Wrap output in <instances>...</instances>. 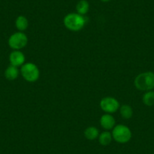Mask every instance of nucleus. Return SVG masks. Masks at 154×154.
<instances>
[{
	"mask_svg": "<svg viewBox=\"0 0 154 154\" xmlns=\"http://www.w3.org/2000/svg\"><path fill=\"white\" fill-rule=\"evenodd\" d=\"M153 154H154V153H153Z\"/></svg>",
	"mask_w": 154,
	"mask_h": 154,
	"instance_id": "nucleus-17",
	"label": "nucleus"
},
{
	"mask_svg": "<svg viewBox=\"0 0 154 154\" xmlns=\"http://www.w3.org/2000/svg\"><path fill=\"white\" fill-rule=\"evenodd\" d=\"M19 75V70L17 66L10 65L5 71V76L8 80H15Z\"/></svg>",
	"mask_w": 154,
	"mask_h": 154,
	"instance_id": "nucleus-9",
	"label": "nucleus"
},
{
	"mask_svg": "<svg viewBox=\"0 0 154 154\" xmlns=\"http://www.w3.org/2000/svg\"><path fill=\"white\" fill-rule=\"evenodd\" d=\"M143 103L147 106H152L154 105V91H146L143 96Z\"/></svg>",
	"mask_w": 154,
	"mask_h": 154,
	"instance_id": "nucleus-15",
	"label": "nucleus"
},
{
	"mask_svg": "<svg viewBox=\"0 0 154 154\" xmlns=\"http://www.w3.org/2000/svg\"><path fill=\"white\" fill-rule=\"evenodd\" d=\"M15 26L20 32L26 30L29 26V21L27 18L23 15L18 16L15 20Z\"/></svg>",
	"mask_w": 154,
	"mask_h": 154,
	"instance_id": "nucleus-11",
	"label": "nucleus"
},
{
	"mask_svg": "<svg viewBox=\"0 0 154 154\" xmlns=\"http://www.w3.org/2000/svg\"><path fill=\"white\" fill-rule=\"evenodd\" d=\"M8 45L14 50H20L24 48L28 42V38L23 32L13 33L8 38Z\"/></svg>",
	"mask_w": 154,
	"mask_h": 154,
	"instance_id": "nucleus-5",
	"label": "nucleus"
},
{
	"mask_svg": "<svg viewBox=\"0 0 154 154\" xmlns=\"http://www.w3.org/2000/svg\"><path fill=\"white\" fill-rule=\"evenodd\" d=\"M100 106L103 111L106 113H113L119 109V103L112 97H103L100 102Z\"/></svg>",
	"mask_w": 154,
	"mask_h": 154,
	"instance_id": "nucleus-6",
	"label": "nucleus"
},
{
	"mask_svg": "<svg viewBox=\"0 0 154 154\" xmlns=\"http://www.w3.org/2000/svg\"><path fill=\"white\" fill-rule=\"evenodd\" d=\"M20 73L23 79L29 82H36L40 75L38 66L33 63H25L22 65Z\"/></svg>",
	"mask_w": 154,
	"mask_h": 154,
	"instance_id": "nucleus-4",
	"label": "nucleus"
},
{
	"mask_svg": "<svg viewBox=\"0 0 154 154\" xmlns=\"http://www.w3.org/2000/svg\"><path fill=\"white\" fill-rule=\"evenodd\" d=\"M63 24L69 30L77 32L85 26V17L78 13H69L63 18Z\"/></svg>",
	"mask_w": 154,
	"mask_h": 154,
	"instance_id": "nucleus-2",
	"label": "nucleus"
},
{
	"mask_svg": "<svg viewBox=\"0 0 154 154\" xmlns=\"http://www.w3.org/2000/svg\"><path fill=\"white\" fill-rule=\"evenodd\" d=\"M100 1L103 2H109V1H111V0H100Z\"/></svg>",
	"mask_w": 154,
	"mask_h": 154,
	"instance_id": "nucleus-16",
	"label": "nucleus"
},
{
	"mask_svg": "<svg viewBox=\"0 0 154 154\" xmlns=\"http://www.w3.org/2000/svg\"><path fill=\"white\" fill-rule=\"evenodd\" d=\"M120 114L122 117L125 119H129L132 117L133 116V109L130 105L124 104L120 106Z\"/></svg>",
	"mask_w": 154,
	"mask_h": 154,
	"instance_id": "nucleus-14",
	"label": "nucleus"
},
{
	"mask_svg": "<svg viewBox=\"0 0 154 154\" xmlns=\"http://www.w3.org/2000/svg\"><path fill=\"white\" fill-rule=\"evenodd\" d=\"M99 134H99L98 129L94 126L88 127L84 131V135L85 138L89 140H94L98 138Z\"/></svg>",
	"mask_w": 154,
	"mask_h": 154,
	"instance_id": "nucleus-12",
	"label": "nucleus"
},
{
	"mask_svg": "<svg viewBox=\"0 0 154 154\" xmlns=\"http://www.w3.org/2000/svg\"><path fill=\"white\" fill-rule=\"evenodd\" d=\"M112 133L106 131L102 132L101 134H99L98 136V141L99 143L102 146H107L112 142Z\"/></svg>",
	"mask_w": 154,
	"mask_h": 154,
	"instance_id": "nucleus-13",
	"label": "nucleus"
},
{
	"mask_svg": "<svg viewBox=\"0 0 154 154\" xmlns=\"http://www.w3.org/2000/svg\"><path fill=\"white\" fill-rule=\"evenodd\" d=\"M134 84L139 91H151L154 88V72L151 71L141 72L135 77Z\"/></svg>",
	"mask_w": 154,
	"mask_h": 154,
	"instance_id": "nucleus-1",
	"label": "nucleus"
},
{
	"mask_svg": "<svg viewBox=\"0 0 154 154\" xmlns=\"http://www.w3.org/2000/svg\"><path fill=\"white\" fill-rule=\"evenodd\" d=\"M112 139L119 143H126L130 141L132 134L128 127L124 125H115L112 131Z\"/></svg>",
	"mask_w": 154,
	"mask_h": 154,
	"instance_id": "nucleus-3",
	"label": "nucleus"
},
{
	"mask_svg": "<svg viewBox=\"0 0 154 154\" xmlns=\"http://www.w3.org/2000/svg\"><path fill=\"white\" fill-rule=\"evenodd\" d=\"M90 5L87 0H79L78 3L76 4V11L78 14L84 16L89 11Z\"/></svg>",
	"mask_w": 154,
	"mask_h": 154,
	"instance_id": "nucleus-10",
	"label": "nucleus"
},
{
	"mask_svg": "<svg viewBox=\"0 0 154 154\" xmlns=\"http://www.w3.org/2000/svg\"><path fill=\"white\" fill-rule=\"evenodd\" d=\"M100 125L106 130H111L115 127L116 121L111 114L106 113L101 116L100 119Z\"/></svg>",
	"mask_w": 154,
	"mask_h": 154,
	"instance_id": "nucleus-8",
	"label": "nucleus"
},
{
	"mask_svg": "<svg viewBox=\"0 0 154 154\" xmlns=\"http://www.w3.org/2000/svg\"><path fill=\"white\" fill-rule=\"evenodd\" d=\"M9 61L12 66H17V67L22 66L25 63L24 54L19 50H14L10 54Z\"/></svg>",
	"mask_w": 154,
	"mask_h": 154,
	"instance_id": "nucleus-7",
	"label": "nucleus"
}]
</instances>
